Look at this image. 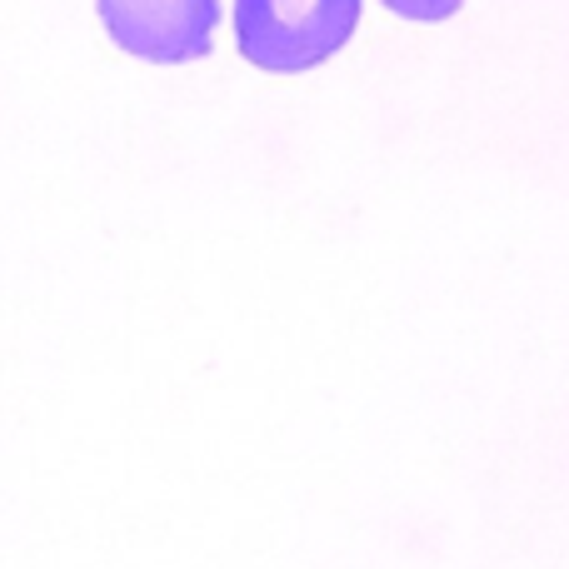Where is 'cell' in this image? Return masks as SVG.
I'll return each mask as SVG.
<instances>
[{"label": "cell", "instance_id": "obj_1", "mask_svg": "<svg viewBox=\"0 0 569 569\" xmlns=\"http://www.w3.org/2000/svg\"><path fill=\"white\" fill-rule=\"evenodd\" d=\"M360 26V0H236V46L250 66L295 76L330 60Z\"/></svg>", "mask_w": 569, "mask_h": 569}, {"label": "cell", "instance_id": "obj_2", "mask_svg": "<svg viewBox=\"0 0 569 569\" xmlns=\"http://www.w3.org/2000/svg\"><path fill=\"white\" fill-rule=\"evenodd\" d=\"M110 40L156 66L210 56L220 26V0H96Z\"/></svg>", "mask_w": 569, "mask_h": 569}, {"label": "cell", "instance_id": "obj_3", "mask_svg": "<svg viewBox=\"0 0 569 569\" xmlns=\"http://www.w3.org/2000/svg\"><path fill=\"white\" fill-rule=\"evenodd\" d=\"M380 6H390L395 16H405V20H445V16H455L465 0H380Z\"/></svg>", "mask_w": 569, "mask_h": 569}]
</instances>
